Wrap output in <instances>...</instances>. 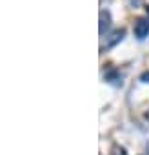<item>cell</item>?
Masks as SVG:
<instances>
[{"mask_svg":"<svg viewBox=\"0 0 149 155\" xmlns=\"http://www.w3.org/2000/svg\"><path fill=\"white\" fill-rule=\"evenodd\" d=\"M133 31H135V37H136L138 40H144V38L149 35V17H138V18L135 20Z\"/></svg>","mask_w":149,"mask_h":155,"instance_id":"cell-1","label":"cell"},{"mask_svg":"<svg viewBox=\"0 0 149 155\" xmlns=\"http://www.w3.org/2000/svg\"><path fill=\"white\" fill-rule=\"evenodd\" d=\"M104 81L107 84H113V86H122V73H120V69H116V68L107 69L106 75H104Z\"/></svg>","mask_w":149,"mask_h":155,"instance_id":"cell-2","label":"cell"},{"mask_svg":"<svg viewBox=\"0 0 149 155\" xmlns=\"http://www.w3.org/2000/svg\"><path fill=\"white\" fill-rule=\"evenodd\" d=\"M124 37H125V29L124 28H120V29H115L109 37H107V40H106V49H109V48H115L118 42H122L124 40Z\"/></svg>","mask_w":149,"mask_h":155,"instance_id":"cell-3","label":"cell"},{"mask_svg":"<svg viewBox=\"0 0 149 155\" xmlns=\"http://www.w3.org/2000/svg\"><path fill=\"white\" fill-rule=\"evenodd\" d=\"M109 28H111V13L107 9H102L100 11V22H98V33L104 37Z\"/></svg>","mask_w":149,"mask_h":155,"instance_id":"cell-4","label":"cell"},{"mask_svg":"<svg viewBox=\"0 0 149 155\" xmlns=\"http://www.w3.org/2000/svg\"><path fill=\"white\" fill-rule=\"evenodd\" d=\"M111 155H127V151H125L124 146H120V144H113V146H111Z\"/></svg>","mask_w":149,"mask_h":155,"instance_id":"cell-5","label":"cell"},{"mask_svg":"<svg viewBox=\"0 0 149 155\" xmlns=\"http://www.w3.org/2000/svg\"><path fill=\"white\" fill-rule=\"evenodd\" d=\"M140 82H144V84H149V71H144V73L140 75Z\"/></svg>","mask_w":149,"mask_h":155,"instance_id":"cell-6","label":"cell"},{"mask_svg":"<svg viewBox=\"0 0 149 155\" xmlns=\"http://www.w3.org/2000/svg\"><path fill=\"white\" fill-rule=\"evenodd\" d=\"M144 117H145V120H149V110H147V111L144 113Z\"/></svg>","mask_w":149,"mask_h":155,"instance_id":"cell-7","label":"cell"},{"mask_svg":"<svg viewBox=\"0 0 149 155\" xmlns=\"http://www.w3.org/2000/svg\"><path fill=\"white\" fill-rule=\"evenodd\" d=\"M145 151H147V155H149V142L145 144Z\"/></svg>","mask_w":149,"mask_h":155,"instance_id":"cell-8","label":"cell"},{"mask_svg":"<svg viewBox=\"0 0 149 155\" xmlns=\"http://www.w3.org/2000/svg\"><path fill=\"white\" fill-rule=\"evenodd\" d=\"M145 9H147V15H149V6H147V8H145Z\"/></svg>","mask_w":149,"mask_h":155,"instance_id":"cell-9","label":"cell"}]
</instances>
